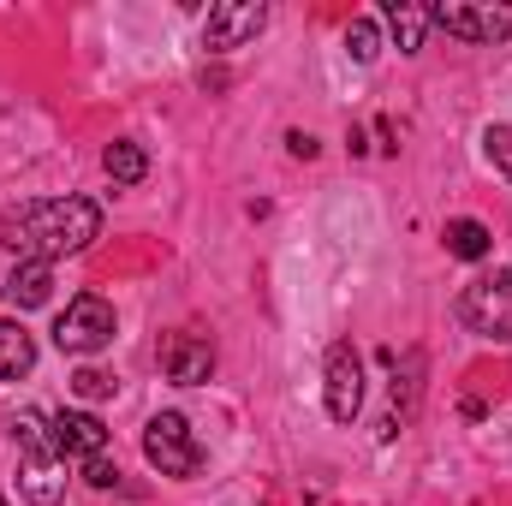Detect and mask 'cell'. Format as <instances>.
Listing matches in <instances>:
<instances>
[{
    "mask_svg": "<svg viewBox=\"0 0 512 506\" xmlns=\"http://www.w3.org/2000/svg\"><path fill=\"white\" fill-rule=\"evenodd\" d=\"M102 239V209L90 197H30L0 215V245L18 262H60Z\"/></svg>",
    "mask_w": 512,
    "mask_h": 506,
    "instance_id": "1",
    "label": "cell"
},
{
    "mask_svg": "<svg viewBox=\"0 0 512 506\" xmlns=\"http://www.w3.org/2000/svg\"><path fill=\"white\" fill-rule=\"evenodd\" d=\"M12 441H18V459H24V471H18L24 501L54 506L66 495V459L54 453V423H48L42 411H18V417H12Z\"/></svg>",
    "mask_w": 512,
    "mask_h": 506,
    "instance_id": "2",
    "label": "cell"
},
{
    "mask_svg": "<svg viewBox=\"0 0 512 506\" xmlns=\"http://www.w3.org/2000/svg\"><path fill=\"white\" fill-rule=\"evenodd\" d=\"M143 459L161 471V477H197L203 471V447H197V435H191V423L179 417V411H155L149 423H143Z\"/></svg>",
    "mask_w": 512,
    "mask_h": 506,
    "instance_id": "3",
    "label": "cell"
},
{
    "mask_svg": "<svg viewBox=\"0 0 512 506\" xmlns=\"http://www.w3.org/2000/svg\"><path fill=\"white\" fill-rule=\"evenodd\" d=\"M459 322H465L477 340H512V268L477 274V280L459 292Z\"/></svg>",
    "mask_w": 512,
    "mask_h": 506,
    "instance_id": "4",
    "label": "cell"
},
{
    "mask_svg": "<svg viewBox=\"0 0 512 506\" xmlns=\"http://www.w3.org/2000/svg\"><path fill=\"white\" fill-rule=\"evenodd\" d=\"M435 30L459 36V42H507L512 36V6L507 0H435L423 6Z\"/></svg>",
    "mask_w": 512,
    "mask_h": 506,
    "instance_id": "5",
    "label": "cell"
},
{
    "mask_svg": "<svg viewBox=\"0 0 512 506\" xmlns=\"http://www.w3.org/2000/svg\"><path fill=\"white\" fill-rule=\"evenodd\" d=\"M108 340H114V304L96 298V292H78V298L60 310V322H54V346L72 352V358H90V352H102Z\"/></svg>",
    "mask_w": 512,
    "mask_h": 506,
    "instance_id": "6",
    "label": "cell"
},
{
    "mask_svg": "<svg viewBox=\"0 0 512 506\" xmlns=\"http://www.w3.org/2000/svg\"><path fill=\"white\" fill-rule=\"evenodd\" d=\"M322 405L334 423H352L364 411V358L352 340H334L328 346V364H322Z\"/></svg>",
    "mask_w": 512,
    "mask_h": 506,
    "instance_id": "7",
    "label": "cell"
},
{
    "mask_svg": "<svg viewBox=\"0 0 512 506\" xmlns=\"http://www.w3.org/2000/svg\"><path fill=\"white\" fill-rule=\"evenodd\" d=\"M262 24H268V6L262 0H221L203 18V48L209 54H233V48H245V42L262 36Z\"/></svg>",
    "mask_w": 512,
    "mask_h": 506,
    "instance_id": "8",
    "label": "cell"
},
{
    "mask_svg": "<svg viewBox=\"0 0 512 506\" xmlns=\"http://www.w3.org/2000/svg\"><path fill=\"white\" fill-rule=\"evenodd\" d=\"M161 376L179 381V387H197V381L215 376V346H209V334H191V328L161 334Z\"/></svg>",
    "mask_w": 512,
    "mask_h": 506,
    "instance_id": "9",
    "label": "cell"
},
{
    "mask_svg": "<svg viewBox=\"0 0 512 506\" xmlns=\"http://www.w3.org/2000/svg\"><path fill=\"white\" fill-rule=\"evenodd\" d=\"M48 423H54V453H60L66 465H90V459L108 453V429H102L96 411H60V417H48Z\"/></svg>",
    "mask_w": 512,
    "mask_h": 506,
    "instance_id": "10",
    "label": "cell"
},
{
    "mask_svg": "<svg viewBox=\"0 0 512 506\" xmlns=\"http://www.w3.org/2000/svg\"><path fill=\"white\" fill-rule=\"evenodd\" d=\"M0 292H6V304H18V310L48 304V298H54V262H18Z\"/></svg>",
    "mask_w": 512,
    "mask_h": 506,
    "instance_id": "11",
    "label": "cell"
},
{
    "mask_svg": "<svg viewBox=\"0 0 512 506\" xmlns=\"http://www.w3.org/2000/svg\"><path fill=\"white\" fill-rule=\"evenodd\" d=\"M382 18H387V30L399 36V54H417V48H423V36H429V12H423V6H411V0H387Z\"/></svg>",
    "mask_w": 512,
    "mask_h": 506,
    "instance_id": "12",
    "label": "cell"
},
{
    "mask_svg": "<svg viewBox=\"0 0 512 506\" xmlns=\"http://www.w3.org/2000/svg\"><path fill=\"white\" fill-rule=\"evenodd\" d=\"M36 370V340L18 322H0V381H18Z\"/></svg>",
    "mask_w": 512,
    "mask_h": 506,
    "instance_id": "13",
    "label": "cell"
},
{
    "mask_svg": "<svg viewBox=\"0 0 512 506\" xmlns=\"http://www.w3.org/2000/svg\"><path fill=\"white\" fill-rule=\"evenodd\" d=\"M102 167H108V179H114V185H137V179L149 173V155H143L131 137H114V143L102 149Z\"/></svg>",
    "mask_w": 512,
    "mask_h": 506,
    "instance_id": "14",
    "label": "cell"
},
{
    "mask_svg": "<svg viewBox=\"0 0 512 506\" xmlns=\"http://www.w3.org/2000/svg\"><path fill=\"white\" fill-rule=\"evenodd\" d=\"M441 239H447V256H459V262H483L489 245H495L483 221H447V233H441Z\"/></svg>",
    "mask_w": 512,
    "mask_h": 506,
    "instance_id": "15",
    "label": "cell"
},
{
    "mask_svg": "<svg viewBox=\"0 0 512 506\" xmlns=\"http://www.w3.org/2000/svg\"><path fill=\"white\" fill-rule=\"evenodd\" d=\"M346 54H352L358 66H370V60L382 54V30H376V18H352V24H346Z\"/></svg>",
    "mask_w": 512,
    "mask_h": 506,
    "instance_id": "16",
    "label": "cell"
},
{
    "mask_svg": "<svg viewBox=\"0 0 512 506\" xmlns=\"http://www.w3.org/2000/svg\"><path fill=\"white\" fill-rule=\"evenodd\" d=\"M483 149H489V161L512 179V131L507 126H489V131H483Z\"/></svg>",
    "mask_w": 512,
    "mask_h": 506,
    "instance_id": "17",
    "label": "cell"
},
{
    "mask_svg": "<svg viewBox=\"0 0 512 506\" xmlns=\"http://www.w3.org/2000/svg\"><path fill=\"white\" fill-rule=\"evenodd\" d=\"M72 393H78V399H108V393H114V376H102V370H78V376H72Z\"/></svg>",
    "mask_w": 512,
    "mask_h": 506,
    "instance_id": "18",
    "label": "cell"
},
{
    "mask_svg": "<svg viewBox=\"0 0 512 506\" xmlns=\"http://www.w3.org/2000/svg\"><path fill=\"white\" fill-rule=\"evenodd\" d=\"M84 483H90V489H114V483H120V465L102 453V459H90V465H84Z\"/></svg>",
    "mask_w": 512,
    "mask_h": 506,
    "instance_id": "19",
    "label": "cell"
},
{
    "mask_svg": "<svg viewBox=\"0 0 512 506\" xmlns=\"http://www.w3.org/2000/svg\"><path fill=\"white\" fill-rule=\"evenodd\" d=\"M286 143H292V155H304V161H310V155H316V137H304V131H292V137H286Z\"/></svg>",
    "mask_w": 512,
    "mask_h": 506,
    "instance_id": "20",
    "label": "cell"
},
{
    "mask_svg": "<svg viewBox=\"0 0 512 506\" xmlns=\"http://www.w3.org/2000/svg\"><path fill=\"white\" fill-rule=\"evenodd\" d=\"M0 506H6V501H0Z\"/></svg>",
    "mask_w": 512,
    "mask_h": 506,
    "instance_id": "21",
    "label": "cell"
}]
</instances>
